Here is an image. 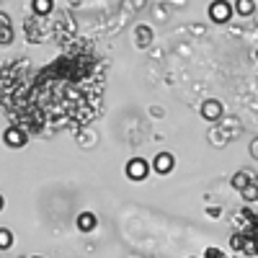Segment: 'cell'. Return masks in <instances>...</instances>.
<instances>
[{
	"label": "cell",
	"mask_w": 258,
	"mask_h": 258,
	"mask_svg": "<svg viewBox=\"0 0 258 258\" xmlns=\"http://www.w3.org/2000/svg\"><path fill=\"white\" fill-rule=\"evenodd\" d=\"M209 18L214 21V24H227V21L232 18V6L227 3V0H214V3L209 6Z\"/></svg>",
	"instance_id": "1"
},
{
	"label": "cell",
	"mask_w": 258,
	"mask_h": 258,
	"mask_svg": "<svg viewBox=\"0 0 258 258\" xmlns=\"http://www.w3.org/2000/svg\"><path fill=\"white\" fill-rule=\"evenodd\" d=\"M147 173H150L147 160H142V158H132V160H129V165H126V176L132 178V181H145Z\"/></svg>",
	"instance_id": "2"
},
{
	"label": "cell",
	"mask_w": 258,
	"mask_h": 258,
	"mask_svg": "<svg viewBox=\"0 0 258 258\" xmlns=\"http://www.w3.org/2000/svg\"><path fill=\"white\" fill-rule=\"evenodd\" d=\"M202 116L207 121H217L222 116V103L220 101H204L202 103Z\"/></svg>",
	"instance_id": "3"
},
{
	"label": "cell",
	"mask_w": 258,
	"mask_h": 258,
	"mask_svg": "<svg viewBox=\"0 0 258 258\" xmlns=\"http://www.w3.org/2000/svg\"><path fill=\"white\" fill-rule=\"evenodd\" d=\"M173 165H176V158L170 155V153H160V155L155 158V170H158L160 176L170 173V170H173Z\"/></svg>",
	"instance_id": "4"
},
{
	"label": "cell",
	"mask_w": 258,
	"mask_h": 258,
	"mask_svg": "<svg viewBox=\"0 0 258 258\" xmlns=\"http://www.w3.org/2000/svg\"><path fill=\"white\" fill-rule=\"evenodd\" d=\"M250 183H255V176L250 170H238V173L232 176V188H238V191H245Z\"/></svg>",
	"instance_id": "5"
},
{
	"label": "cell",
	"mask_w": 258,
	"mask_h": 258,
	"mask_svg": "<svg viewBox=\"0 0 258 258\" xmlns=\"http://www.w3.org/2000/svg\"><path fill=\"white\" fill-rule=\"evenodd\" d=\"M96 225H98V220H96L93 212H80L78 214V230L80 232H93Z\"/></svg>",
	"instance_id": "6"
},
{
	"label": "cell",
	"mask_w": 258,
	"mask_h": 258,
	"mask_svg": "<svg viewBox=\"0 0 258 258\" xmlns=\"http://www.w3.org/2000/svg\"><path fill=\"white\" fill-rule=\"evenodd\" d=\"M3 140H6V145H8V147H21V145H26V135L21 132V129H16V126H11V129H8Z\"/></svg>",
	"instance_id": "7"
},
{
	"label": "cell",
	"mask_w": 258,
	"mask_h": 258,
	"mask_svg": "<svg viewBox=\"0 0 258 258\" xmlns=\"http://www.w3.org/2000/svg\"><path fill=\"white\" fill-rule=\"evenodd\" d=\"M235 11L240 16H253L255 13V3L253 0H235Z\"/></svg>",
	"instance_id": "8"
},
{
	"label": "cell",
	"mask_w": 258,
	"mask_h": 258,
	"mask_svg": "<svg viewBox=\"0 0 258 258\" xmlns=\"http://www.w3.org/2000/svg\"><path fill=\"white\" fill-rule=\"evenodd\" d=\"M34 13L36 16H47L49 11H52V0H34Z\"/></svg>",
	"instance_id": "9"
},
{
	"label": "cell",
	"mask_w": 258,
	"mask_h": 258,
	"mask_svg": "<svg viewBox=\"0 0 258 258\" xmlns=\"http://www.w3.org/2000/svg\"><path fill=\"white\" fill-rule=\"evenodd\" d=\"M243 194V199L245 202H258V183H250L245 191H240Z\"/></svg>",
	"instance_id": "10"
},
{
	"label": "cell",
	"mask_w": 258,
	"mask_h": 258,
	"mask_svg": "<svg viewBox=\"0 0 258 258\" xmlns=\"http://www.w3.org/2000/svg\"><path fill=\"white\" fill-rule=\"evenodd\" d=\"M11 243H13V235H11V230H0V248H3V250H8L11 248Z\"/></svg>",
	"instance_id": "11"
},
{
	"label": "cell",
	"mask_w": 258,
	"mask_h": 258,
	"mask_svg": "<svg viewBox=\"0 0 258 258\" xmlns=\"http://www.w3.org/2000/svg\"><path fill=\"white\" fill-rule=\"evenodd\" d=\"M150 39H153V31H150L147 26H140L137 29V41H140V44H147Z\"/></svg>",
	"instance_id": "12"
},
{
	"label": "cell",
	"mask_w": 258,
	"mask_h": 258,
	"mask_svg": "<svg viewBox=\"0 0 258 258\" xmlns=\"http://www.w3.org/2000/svg\"><path fill=\"white\" fill-rule=\"evenodd\" d=\"M230 243H232V248H235V250H245V240H243V235H232V240H230Z\"/></svg>",
	"instance_id": "13"
},
{
	"label": "cell",
	"mask_w": 258,
	"mask_h": 258,
	"mask_svg": "<svg viewBox=\"0 0 258 258\" xmlns=\"http://www.w3.org/2000/svg\"><path fill=\"white\" fill-rule=\"evenodd\" d=\"M204 258H225V255H222L220 248H207V250H204Z\"/></svg>",
	"instance_id": "14"
},
{
	"label": "cell",
	"mask_w": 258,
	"mask_h": 258,
	"mask_svg": "<svg viewBox=\"0 0 258 258\" xmlns=\"http://www.w3.org/2000/svg\"><path fill=\"white\" fill-rule=\"evenodd\" d=\"M250 155H253V158L258 160V137H255V140L250 142Z\"/></svg>",
	"instance_id": "15"
},
{
	"label": "cell",
	"mask_w": 258,
	"mask_h": 258,
	"mask_svg": "<svg viewBox=\"0 0 258 258\" xmlns=\"http://www.w3.org/2000/svg\"><path fill=\"white\" fill-rule=\"evenodd\" d=\"M34 258H41V255H34Z\"/></svg>",
	"instance_id": "16"
}]
</instances>
